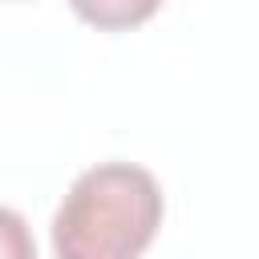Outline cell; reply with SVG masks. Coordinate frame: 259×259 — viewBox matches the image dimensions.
Returning <instances> with one entry per match:
<instances>
[{
    "mask_svg": "<svg viewBox=\"0 0 259 259\" xmlns=\"http://www.w3.org/2000/svg\"><path fill=\"white\" fill-rule=\"evenodd\" d=\"M0 259H36L32 231L12 206H0Z\"/></svg>",
    "mask_w": 259,
    "mask_h": 259,
    "instance_id": "cell-2",
    "label": "cell"
},
{
    "mask_svg": "<svg viewBox=\"0 0 259 259\" xmlns=\"http://www.w3.org/2000/svg\"><path fill=\"white\" fill-rule=\"evenodd\" d=\"M162 186L146 166L97 162L73 178L53 214L57 259H142L162 227Z\"/></svg>",
    "mask_w": 259,
    "mask_h": 259,
    "instance_id": "cell-1",
    "label": "cell"
},
{
    "mask_svg": "<svg viewBox=\"0 0 259 259\" xmlns=\"http://www.w3.org/2000/svg\"><path fill=\"white\" fill-rule=\"evenodd\" d=\"M81 16H89V20H97V24H109V28H117V24H130V20H138V16H150L154 12V4L150 8H142V12H125V8H77Z\"/></svg>",
    "mask_w": 259,
    "mask_h": 259,
    "instance_id": "cell-3",
    "label": "cell"
}]
</instances>
